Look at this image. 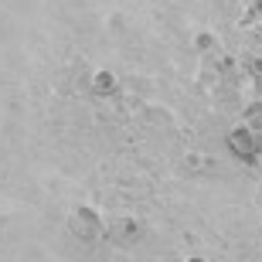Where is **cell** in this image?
<instances>
[{
  "instance_id": "obj_4",
  "label": "cell",
  "mask_w": 262,
  "mask_h": 262,
  "mask_svg": "<svg viewBox=\"0 0 262 262\" xmlns=\"http://www.w3.org/2000/svg\"><path fill=\"white\" fill-rule=\"evenodd\" d=\"M92 85H96V92H113V89H116V75H113V72H99V75L92 78Z\"/></svg>"
},
{
  "instance_id": "obj_7",
  "label": "cell",
  "mask_w": 262,
  "mask_h": 262,
  "mask_svg": "<svg viewBox=\"0 0 262 262\" xmlns=\"http://www.w3.org/2000/svg\"><path fill=\"white\" fill-rule=\"evenodd\" d=\"M184 262H204V259H201V255H191V259H184Z\"/></svg>"
},
{
  "instance_id": "obj_3",
  "label": "cell",
  "mask_w": 262,
  "mask_h": 262,
  "mask_svg": "<svg viewBox=\"0 0 262 262\" xmlns=\"http://www.w3.org/2000/svg\"><path fill=\"white\" fill-rule=\"evenodd\" d=\"M184 170H191V174H208V170H214V160L208 154L191 150V154H184Z\"/></svg>"
},
{
  "instance_id": "obj_2",
  "label": "cell",
  "mask_w": 262,
  "mask_h": 262,
  "mask_svg": "<svg viewBox=\"0 0 262 262\" xmlns=\"http://www.w3.org/2000/svg\"><path fill=\"white\" fill-rule=\"evenodd\" d=\"M228 143H232L235 154L242 157H255V150H259V140H255V129L245 123V126H235L232 133H228Z\"/></svg>"
},
{
  "instance_id": "obj_6",
  "label": "cell",
  "mask_w": 262,
  "mask_h": 262,
  "mask_svg": "<svg viewBox=\"0 0 262 262\" xmlns=\"http://www.w3.org/2000/svg\"><path fill=\"white\" fill-rule=\"evenodd\" d=\"M198 48H201V51L214 48V38H211V34H198Z\"/></svg>"
},
{
  "instance_id": "obj_5",
  "label": "cell",
  "mask_w": 262,
  "mask_h": 262,
  "mask_svg": "<svg viewBox=\"0 0 262 262\" xmlns=\"http://www.w3.org/2000/svg\"><path fill=\"white\" fill-rule=\"evenodd\" d=\"M136 232H140V225H136L133 218H129V222H119V235H123V238H133Z\"/></svg>"
},
{
  "instance_id": "obj_1",
  "label": "cell",
  "mask_w": 262,
  "mask_h": 262,
  "mask_svg": "<svg viewBox=\"0 0 262 262\" xmlns=\"http://www.w3.org/2000/svg\"><path fill=\"white\" fill-rule=\"evenodd\" d=\"M72 228H75L82 238H96L99 232H102V218H99L92 208H75V214H72Z\"/></svg>"
}]
</instances>
